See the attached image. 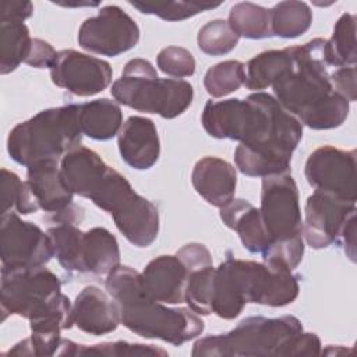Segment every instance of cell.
Wrapping results in <instances>:
<instances>
[{
  "label": "cell",
  "mask_w": 357,
  "mask_h": 357,
  "mask_svg": "<svg viewBox=\"0 0 357 357\" xmlns=\"http://www.w3.org/2000/svg\"><path fill=\"white\" fill-rule=\"evenodd\" d=\"M205 131L218 139L238 141L237 169L250 177L290 170L291 156L303 138V124L266 92L245 99L208 100L201 116Z\"/></svg>",
  "instance_id": "cell-1"
},
{
  "label": "cell",
  "mask_w": 357,
  "mask_h": 357,
  "mask_svg": "<svg viewBox=\"0 0 357 357\" xmlns=\"http://www.w3.org/2000/svg\"><path fill=\"white\" fill-rule=\"evenodd\" d=\"M324 47L322 38L291 46L293 66L272 85L279 105L312 130L342 126L350 109V103L333 91Z\"/></svg>",
  "instance_id": "cell-2"
},
{
  "label": "cell",
  "mask_w": 357,
  "mask_h": 357,
  "mask_svg": "<svg viewBox=\"0 0 357 357\" xmlns=\"http://www.w3.org/2000/svg\"><path fill=\"white\" fill-rule=\"evenodd\" d=\"M106 291L117 301L121 324L145 339H159L181 346L197 339L204 321L190 308H170L151 298L141 286V273L120 265L105 280Z\"/></svg>",
  "instance_id": "cell-3"
},
{
  "label": "cell",
  "mask_w": 357,
  "mask_h": 357,
  "mask_svg": "<svg viewBox=\"0 0 357 357\" xmlns=\"http://www.w3.org/2000/svg\"><path fill=\"white\" fill-rule=\"evenodd\" d=\"M321 340L304 332L293 315L276 318L248 317L229 332L211 335L194 343V357H258V356H317Z\"/></svg>",
  "instance_id": "cell-4"
},
{
  "label": "cell",
  "mask_w": 357,
  "mask_h": 357,
  "mask_svg": "<svg viewBox=\"0 0 357 357\" xmlns=\"http://www.w3.org/2000/svg\"><path fill=\"white\" fill-rule=\"evenodd\" d=\"M298 291L297 276L289 269L227 257L215 268L212 314L234 319L248 303L284 307L297 298Z\"/></svg>",
  "instance_id": "cell-5"
},
{
  "label": "cell",
  "mask_w": 357,
  "mask_h": 357,
  "mask_svg": "<svg viewBox=\"0 0 357 357\" xmlns=\"http://www.w3.org/2000/svg\"><path fill=\"white\" fill-rule=\"evenodd\" d=\"M1 319L18 315L29 321L31 333L61 336L70 329L73 304L61 293V282L56 273L42 266L7 269L1 268Z\"/></svg>",
  "instance_id": "cell-6"
},
{
  "label": "cell",
  "mask_w": 357,
  "mask_h": 357,
  "mask_svg": "<svg viewBox=\"0 0 357 357\" xmlns=\"http://www.w3.org/2000/svg\"><path fill=\"white\" fill-rule=\"evenodd\" d=\"M79 105H66L39 112L18 123L7 137L10 158L29 167L43 160H61L73 148L81 145Z\"/></svg>",
  "instance_id": "cell-7"
},
{
  "label": "cell",
  "mask_w": 357,
  "mask_h": 357,
  "mask_svg": "<svg viewBox=\"0 0 357 357\" xmlns=\"http://www.w3.org/2000/svg\"><path fill=\"white\" fill-rule=\"evenodd\" d=\"M112 96L120 105L137 112L176 119L192 103V85L184 79L159 78L156 68L145 59L126 63L121 77L112 85Z\"/></svg>",
  "instance_id": "cell-8"
},
{
  "label": "cell",
  "mask_w": 357,
  "mask_h": 357,
  "mask_svg": "<svg viewBox=\"0 0 357 357\" xmlns=\"http://www.w3.org/2000/svg\"><path fill=\"white\" fill-rule=\"evenodd\" d=\"M258 209L271 245L303 237L298 190L291 172L262 177L261 206Z\"/></svg>",
  "instance_id": "cell-9"
},
{
  "label": "cell",
  "mask_w": 357,
  "mask_h": 357,
  "mask_svg": "<svg viewBox=\"0 0 357 357\" xmlns=\"http://www.w3.org/2000/svg\"><path fill=\"white\" fill-rule=\"evenodd\" d=\"M137 22L119 6H105L86 18L78 29V45L91 53L116 57L131 50L139 40Z\"/></svg>",
  "instance_id": "cell-10"
},
{
  "label": "cell",
  "mask_w": 357,
  "mask_h": 357,
  "mask_svg": "<svg viewBox=\"0 0 357 357\" xmlns=\"http://www.w3.org/2000/svg\"><path fill=\"white\" fill-rule=\"evenodd\" d=\"M0 257L3 268L18 269L46 265L54 252L47 231L10 212L1 215Z\"/></svg>",
  "instance_id": "cell-11"
},
{
  "label": "cell",
  "mask_w": 357,
  "mask_h": 357,
  "mask_svg": "<svg viewBox=\"0 0 357 357\" xmlns=\"http://www.w3.org/2000/svg\"><path fill=\"white\" fill-rule=\"evenodd\" d=\"M307 183L319 192L356 202V151L332 145L317 148L304 166Z\"/></svg>",
  "instance_id": "cell-12"
},
{
  "label": "cell",
  "mask_w": 357,
  "mask_h": 357,
  "mask_svg": "<svg viewBox=\"0 0 357 357\" xmlns=\"http://www.w3.org/2000/svg\"><path fill=\"white\" fill-rule=\"evenodd\" d=\"M113 77L110 64L102 59L64 49L50 67V78L59 88L75 96H93L106 89Z\"/></svg>",
  "instance_id": "cell-13"
},
{
  "label": "cell",
  "mask_w": 357,
  "mask_h": 357,
  "mask_svg": "<svg viewBox=\"0 0 357 357\" xmlns=\"http://www.w3.org/2000/svg\"><path fill=\"white\" fill-rule=\"evenodd\" d=\"M356 213V202L314 191L305 201L303 237L315 250L336 243L346 220Z\"/></svg>",
  "instance_id": "cell-14"
},
{
  "label": "cell",
  "mask_w": 357,
  "mask_h": 357,
  "mask_svg": "<svg viewBox=\"0 0 357 357\" xmlns=\"http://www.w3.org/2000/svg\"><path fill=\"white\" fill-rule=\"evenodd\" d=\"M176 255L187 268L184 303L198 315H211L215 278L211 251L201 243H188L183 245Z\"/></svg>",
  "instance_id": "cell-15"
},
{
  "label": "cell",
  "mask_w": 357,
  "mask_h": 357,
  "mask_svg": "<svg viewBox=\"0 0 357 357\" xmlns=\"http://www.w3.org/2000/svg\"><path fill=\"white\" fill-rule=\"evenodd\" d=\"M121 159L135 170H148L159 159L160 141L155 123L142 116H130L117 134Z\"/></svg>",
  "instance_id": "cell-16"
},
{
  "label": "cell",
  "mask_w": 357,
  "mask_h": 357,
  "mask_svg": "<svg viewBox=\"0 0 357 357\" xmlns=\"http://www.w3.org/2000/svg\"><path fill=\"white\" fill-rule=\"evenodd\" d=\"M74 325L93 336L110 333L121 324L117 301L96 286L84 287L73 303Z\"/></svg>",
  "instance_id": "cell-17"
},
{
  "label": "cell",
  "mask_w": 357,
  "mask_h": 357,
  "mask_svg": "<svg viewBox=\"0 0 357 357\" xmlns=\"http://www.w3.org/2000/svg\"><path fill=\"white\" fill-rule=\"evenodd\" d=\"M187 268L177 255H159L141 272V286L155 301L163 304L184 303Z\"/></svg>",
  "instance_id": "cell-18"
},
{
  "label": "cell",
  "mask_w": 357,
  "mask_h": 357,
  "mask_svg": "<svg viewBox=\"0 0 357 357\" xmlns=\"http://www.w3.org/2000/svg\"><path fill=\"white\" fill-rule=\"evenodd\" d=\"M191 183L208 204L222 208L234 198L237 173L229 162L216 156H205L195 163Z\"/></svg>",
  "instance_id": "cell-19"
},
{
  "label": "cell",
  "mask_w": 357,
  "mask_h": 357,
  "mask_svg": "<svg viewBox=\"0 0 357 357\" xmlns=\"http://www.w3.org/2000/svg\"><path fill=\"white\" fill-rule=\"evenodd\" d=\"M119 231L135 247H149L159 233V212L153 202L134 192L112 213Z\"/></svg>",
  "instance_id": "cell-20"
},
{
  "label": "cell",
  "mask_w": 357,
  "mask_h": 357,
  "mask_svg": "<svg viewBox=\"0 0 357 357\" xmlns=\"http://www.w3.org/2000/svg\"><path fill=\"white\" fill-rule=\"evenodd\" d=\"M26 181L40 209L60 215L73 208L74 194L66 185L57 160H43L28 167Z\"/></svg>",
  "instance_id": "cell-21"
},
{
  "label": "cell",
  "mask_w": 357,
  "mask_h": 357,
  "mask_svg": "<svg viewBox=\"0 0 357 357\" xmlns=\"http://www.w3.org/2000/svg\"><path fill=\"white\" fill-rule=\"evenodd\" d=\"M109 166L92 149L78 145L60 160V173L68 190L79 197L89 198Z\"/></svg>",
  "instance_id": "cell-22"
},
{
  "label": "cell",
  "mask_w": 357,
  "mask_h": 357,
  "mask_svg": "<svg viewBox=\"0 0 357 357\" xmlns=\"http://www.w3.org/2000/svg\"><path fill=\"white\" fill-rule=\"evenodd\" d=\"M220 219L238 234L247 251L262 255L271 247V238L264 227L259 209L247 199L233 198L220 208Z\"/></svg>",
  "instance_id": "cell-23"
},
{
  "label": "cell",
  "mask_w": 357,
  "mask_h": 357,
  "mask_svg": "<svg viewBox=\"0 0 357 357\" xmlns=\"http://www.w3.org/2000/svg\"><path fill=\"white\" fill-rule=\"evenodd\" d=\"M120 266V248L116 237L105 227L84 231L82 273L109 275Z\"/></svg>",
  "instance_id": "cell-24"
},
{
  "label": "cell",
  "mask_w": 357,
  "mask_h": 357,
  "mask_svg": "<svg viewBox=\"0 0 357 357\" xmlns=\"http://www.w3.org/2000/svg\"><path fill=\"white\" fill-rule=\"evenodd\" d=\"M79 126L82 135L95 141H107L119 134L123 112L116 102L106 98L81 103Z\"/></svg>",
  "instance_id": "cell-25"
},
{
  "label": "cell",
  "mask_w": 357,
  "mask_h": 357,
  "mask_svg": "<svg viewBox=\"0 0 357 357\" xmlns=\"http://www.w3.org/2000/svg\"><path fill=\"white\" fill-rule=\"evenodd\" d=\"M291 46L280 50H265L245 64V81L247 89L262 92L268 86H272L291 66H293Z\"/></svg>",
  "instance_id": "cell-26"
},
{
  "label": "cell",
  "mask_w": 357,
  "mask_h": 357,
  "mask_svg": "<svg viewBox=\"0 0 357 357\" xmlns=\"http://www.w3.org/2000/svg\"><path fill=\"white\" fill-rule=\"evenodd\" d=\"M32 39L24 22L0 21V73L3 75L14 71L21 63H25Z\"/></svg>",
  "instance_id": "cell-27"
},
{
  "label": "cell",
  "mask_w": 357,
  "mask_h": 357,
  "mask_svg": "<svg viewBox=\"0 0 357 357\" xmlns=\"http://www.w3.org/2000/svg\"><path fill=\"white\" fill-rule=\"evenodd\" d=\"M325 61L333 67H354L356 52V15L344 13L335 24L331 39L325 40Z\"/></svg>",
  "instance_id": "cell-28"
},
{
  "label": "cell",
  "mask_w": 357,
  "mask_h": 357,
  "mask_svg": "<svg viewBox=\"0 0 357 357\" xmlns=\"http://www.w3.org/2000/svg\"><path fill=\"white\" fill-rule=\"evenodd\" d=\"M269 11L273 36L297 38L305 33L312 24V11L304 1H280Z\"/></svg>",
  "instance_id": "cell-29"
},
{
  "label": "cell",
  "mask_w": 357,
  "mask_h": 357,
  "mask_svg": "<svg viewBox=\"0 0 357 357\" xmlns=\"http://www.w3.org/2000/svg\"><path fill=\"white\" fill-rule=\"evenodd\" d=\"M227 22L233 31L241 38L265 39L271 38V11L259 4L243 1L230 8Z\"/></svg>",
  "instance_id": "cell-30"
},
{
  "label": "cell",
  "mask_w": 357,
  "mask_h": 357,
  "mask_svg": "<svg viewBox=\"0 0 357 357\" xmlns=\"http://www.w3.org/2000/svg\"><path fill=\"white\" fill-rule=\"evenodd\" d=\"M0 178L1 215L14 211L20 215H29L40 209L28 181H22L18 174L7 169H1Z\"/></svg>",
  "instance_id": "cell-31"
},
{
  "label": "cell",
  "mask_w": 357,
  "mask_h": 357,
  "mask_svg": "<svg viewBox=\"0 0 357 357\" xmlns=\"http://www.w3.org/2000/svg\"><path fill=\"white\" fill-rule=\"evenodd\" d=\"M135 191L128 180L113 167H107L100 181L89 195V199L107 213H114L126 199H128Z\"/></svg>",
  "instance_id": "cell-32"
},
{
  "label": "cell",
  "mask_w": 357,
  "mask_h": 357,
  "mask_svg": "<svg viewBox=\"0 0 357 357\" xmlns=\"http://www.w3.org/2000/svg\"><path fill=\"white\" fill-rule=\"evenodd\" d=\"M245 81V64L238 60H225L208 68L204 86L212 98H223L233 93Z\"/></svg>",
  "instance_id": "cell-33"
},
{
  "label": "cell",
  "mask_w": 357,
  "mask_h": 357,
  "mask_svg": "<svg viewBox=\"0 0 357 357\" xmlns=\"http://www.w3.org/2000/svg\"><path fill=\"white\" fill-rule=\"evenodd\" d=\"M240 36L226 20H212L198 31L197 42L201 52L209 56H223L238 45Z\"/></svg>",
  "instance_id": "cell-34"
},
{
  "label": "cell",
  "mask_w": 357,
  "mask_h": 357,
  "mask_svg": "<svg viewBox=\"0 0 357 357\" xmlns=\"http://www.w3.org/2000/svg\"><path fill=\"white\" fill-rule=\"evenodd\" d=\"M134 8L142 14H152L165 21H181L191 18L199 13L219 7L222 3H205V1H128Z\"/></svg>",
  "instance_id": "cell-35"
},
{
  "label": "cell",
  "mask_w": 357,
  "mask_h": 357,
  "mask_svg": "<svg viewBox=\"0 0 357 357\" xmlns=\"http://www.w3.org/2000/svg\"><path fill=\"white\" fill-rule=\"evenodd\" d=\"M167 356V351L156 347L153 344H141V343H128L124 340L119 342H103L92 346L78 344L77 356Z\"/></svg>",
  "instance_id": "cell-36"
},
{
  "label": "cell",
  "mask_w": 357,
  "mask_h": 357,
  "mask_svg": "<svg viewBox=\"0 0 357 357\" xmlns=\"http://www.w3.org/2000/svg\"><path fill=\"white\" fill-rule=\"evenodd\" d=\"M156 64L162 73L174 79L191 77L195 73L194 56L180 46L163 47L156 56Z\"/></svg>",
  "instance_id": "cell-37"
},
{
  "label": "cell",
  "mask_w": 357,
  "mask_h": 357,
  "mask_svg": "<svg viewBox=\"0 0 357 357\" xmlns=\"http://www.w3.org/2000/svg\"><path fill=\"white\" fill-rule=\"evenodd\" d=\"M333 91L343 96L349 103L357 99L356 89V67H340L329 74Z\"/></svg>",
  "instance_id": "cell-38"
},
{
  "label": "cell",
  "mask_w": 357,
  "mask_h": 357,
  "mask_svg": "<svg viewBox=\"0 0 357 357\" xmlns=\"http://www.w3.org/2000/svg\"><path fill=\"white\" fill-rule=\"evenodd\" d=\"M56 56H57V52L53 49V46L49 42L33 38L32 46L25 63L35 68H50Z\"/></svg>",
  "instance_id": "cell-39"
},
{
  "label": "cell",
  "mask_w": 357,
  "mask_h": 357,
  "mask_svg": "<svg viewBox=\"0 0 357 357\" xmlns=\"http://www.w3.org/2000/svg\"><path fill=\"white\" fill-rule=\"evenodd\" d=\"M33 13V4L31 1L4 0L1 3L0 21H20L24 22Z\"/></svg>",
  "instance_id": "cell-40"
},
{
  "label": "cell",
  "mask_w": 357,
  "mask_h": 357,
  "mask_svg": "<svg viewBox=\"0 0 357 357\" xmlns=\"http://www.w3.org/2000/svg\"><path fill=\"white\" fill-rule=\"evenodd\" d=\"M336 243L343 247L344 254L349 257V259L351 262H356V213H353L346 220Z\"/></svg>",
  "instance_id": "cell-41"
}]
</instances>
